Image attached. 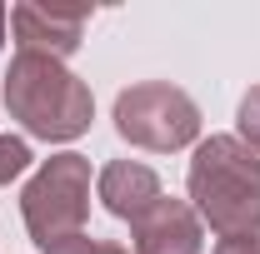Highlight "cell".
Masks as SVG:
<instances>
[{"label": "cell", "instance_id": "cell-9", "mask_svg": "<svg viewBox=\"0 0 260 254\" xmlns=\"http://www.w3.org/2000/svg\"><path fill=\"white\" fill-rule=\"evenodd\" d=\"M25 170H30V145L15 140V135H0V185L20 180Z\"/></svg>", "mask_w": 260, "mask_h": 254}, {"label": "cell", "instance_id": "cell-12", "mask_svg": "<svg viewBox=\"0 0 260 254\" xmlns=\"http://www.w3.org/2000/svg\"><path fill=\"white\" fill-rule=\"evenodd\" d=\"M5 20H10V10L0 5V45H5Z\"/></svg>", "mask_w": 260, "mask_h": 254}, {"label": "cell", "instance_id": "cell-4", "mask_svg": "<svg viewBox=\"0 0 260 254\" xmlns=\"http://www.w3.org/2000/svg\"><path fill=\"white\" fill-rule=\"evenodd\" d=\"M115 135L135 150H185L200 140V105L170 80H145L115 95Z\"/></svg>", "mask_w": 260, "mask_h": 254}, {"label": "cell", "instance_id": "cell-7", "mask_svg": "<svg viewBox=\"0 0 260 254\" xmlns=\"http://www.w3.org/2000/svg\"><path fill=\"white\" fill-rule=\"evenodd\" d=\"M95 194H100V204H105L115 220L135 224L160 199V175H155L150 164H140V159H110V164L100 170V180H95Z\"/></svg>", "mask_w": 260, "mask_h": 254}, {"label": "cell", "instance_id": "cell-5", "mask_svg": "<svg viewBox=\"0 0 260 254\" xmlns=\"http://www.w3.org/2000/svg\"><path fill=\"white\" fill-rule=\"evenodd\" d=\"M15 25V45L20 55H45V60H65L80 50L90 10H50V5H15L10 10Z\"/></svg>", "mask_w": 260, "mask_h": 254}, {"label": "cell", "instance_id": "cell-6", "mask_svg": "<svg viewBox=\"0 0 260 254\" xmlns=\"http://www.w3.org/2000/svg\"><path fill=\"white\" fill-rule=\"evenodd\" d=\"M205 249V224L190 209V199H155L135 220V254H200Z\"/></svg>", "mask_w": 260, "mask_h": 254}, {"label": "cell", "instance_id": "cell-10", "mask_svg": "<svg viewBox=\"0 0 260 254\" xmlns=\"http://www.w3.org/2000/svg\"><path fill=\"white\" fill-rule=\"evenodd\" d=\"M55 254H130V249H120L115 239H75V244H65V249H55Z\"/></svg>", "mask_w": 260, "mask_h": 254}, {"label": "cell", "instance_id": "cell-8", "mask_svg": "<svg viewBox=\"0 0 260 254\" xmlns=\"http://www.w3.org/2000/svg\"><path fill=\"white\" fill-rule=\"evenodd\" d=\"M235 140L260 155V85H250L245 100H240V110H235Z\"/></svg>", "mask_w": 260, "mask_h": 254}, {"label": "cell", "instance_id": "cell-3", "mask_svg": "<svg viewBox=\"0 0 260 254\" xmlns=\"http://www.w3.org/2000/svg\"><path fill=\"white\" fill-rule=\"evenodd\" d=\"M20 215L30 229V244L40 254H55L75 239H85L90 220V159L55 155L45 159L20 190Z\"/></svg>", "mask_w": 260, "mask_h": 254}, {"label": "cell", "instance_id": "cell-11", "mask_svg": "<svg viewBox=\"0 0 260 254\" xmlns=\"http://www.w3.org/2000/svg\"><path fill=\"white\" fill-rule=\"evenodd\" d=\"M215 254H260V234H235V239H220Z\"/></svg>", "mask_w": 260, "mask_h": 254}, {"label": "cell", "instance_id": "cell-1", "mask_svg": "<svg viewBox=\"0 0 260 254\" xmlns=\"http://www.w3.org/2000/svg\"><path fill=\"white\" fill-rule=\"evenodd\" d=\"M190 209L220 239L260 234V155L235 135H210L190 155Z\"/></svg>", "mask_w": 260, "mask_h": 254}, {"label": "cell", "instance_id": "cell-2", "mask_svg": "<svg viewBox=\"0 0 260 254\" xmlns=\"http://www.w3.org/2000/svg\"><path fill=\"white\" fill-rule=\"evenodd\" d=\"M5 110H10V120L25 125V135L45 140V145H65V140H80L90 130L95 95L60 60L15 50V60L5 70Z\"/></svg>", "mask_w": 260, "mask_h": 254}]
</instances>
